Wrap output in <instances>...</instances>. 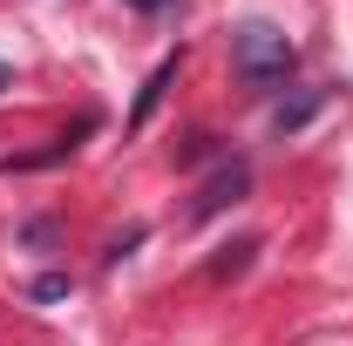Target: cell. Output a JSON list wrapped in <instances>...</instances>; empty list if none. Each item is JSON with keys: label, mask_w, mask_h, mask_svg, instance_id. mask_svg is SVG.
<instances>
[{"label": "cell", "mask_w": 353, "mask_h": 346, "mask_svg": "<svg viewBox=\"0 0 353 346\" xmlns=\"http://www.w3.org/2000/svg\"><path fill=\"white\" fill-rule=\"evenodd\" d=\"M292 61H299V48L285 41L272 21H245V28L231 34V68H238L252 88H285Z\"/></svg>", "instance_id": "obj_1"}, {"label": "cell", "mask_w": 353, "mask_h": 346, "mask_svg": "<svg viewBox=\"0 0 353 346\" xmlns=\"http://www.w3.org/2000/svg\"><path fill=\"white\" fill-rule=\"evenodd\" d=\"M245 183H252V170H245V163H218V176H211V183L190 197V211H183V217H190V224L218 217L224 204H238V197H245Z\"/></svg>", "instance_id": "obj_2"}, {"label": "cell", "mask_w": 353, "mask_h": 346, "mask_svg": "<svg viewBox=\"0 0 353 346\" xmlns=\"http://www.w3.org/2000/svg\"><path fill=\"white\" fill-rule=\"evenodd\" d=\"M170 82H176V54H170V61H157V75H150V82H143V95H136V116H130L136 130H143V123H150V109H157V102H163V88H170Z\"/></svg>", "instance_id": "obj_3"}, {"label": "cell", "mask_w": 353, "mask_h": 346, "mask_svg": "<svg viewBox=\"0 0 353 346\" xmlns=\"http://www.w3.org/2000/svg\"><path fill=\"white\" fill-rule=\"evenodd\" d=\"M312 116H319V88L292 95V102H279V116H272V123H279V130H306Z\"/></svg>", "instance_id": "obj_4"}, {"label": "cell", "mask_w": 353, "mask_h": 346, "mask_svg": "<svg viewBox=\"0 0 353 346\" xmlns=\"http://www.w3.org/2000/svg\"><path fill=\"white\" fill-rule=\"evenodd\" d=\"M28 299H41V305H54V299H68V272H41L34 285H28Z\"/></svg>", "instance_id": "obj_5"}, {"label": "cell", "mask_w": 353, "mask_h": 346, "mask_svg": "<svg viewBox=\"0 0 353 346\" xmlns=\"http://www.w3.org/2000/svg\"><path fill=\"white\" fill-rule=\"evenodd\" d=\"M130 7H143V14H163V7H183V0H130Z\"/></svg>", "instance_id": "obj_6"}, {"label": "cell", "mask_w": 353, "mask_h": 346, "mask_svg": "<svg viewBox=\"0 0 353 346\" xmlns=\"http://www.w3.org/2000/svg\"><path fill=\"white\" fill-rule=\"evenodd\" d=\"M0 88H14V75H7V61H0Z\"/></svg>", "instance_id": "obj_7"}]
</instances>
